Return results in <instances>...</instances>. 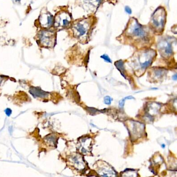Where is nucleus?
<instances>
[{
	"mask_svg": "<svg viewBox=\"0 0 177 177\" xmlns=\"http://www.w3.org/2000/svg\"><path fill=\"white\" fill-rule=\"evenodd\" d=\"M166 21V11L163 7H158L154 11L151 18V25L155 32L162 33Z\"/></svg>",
	"mask_w": 177,
	"mask_h": 177,
	"instance_id": "nucleus-1",
	"label": "nucleus"
},
{
	"mask_svg": "<svg viewBox=\"0 0 177 177\" xmlns=\"http://www.w3.org/2000/svg\"><path fill=\"white\" fill-rule=\"evenodd\" d=\"M92 18H87L76 20L72 27L74 35L81 39L86 37L91 28L93 20Z\"/></svg>",
	"mask_w": 177,
	"mask_h": 177,
	"instance_id": "nucleus-2",
	"label": "nucleus"
},
{
	"mask_svg": "<svg viewBox=\"0 0 177 177\" xmlns=\"http://www.w3.org/2000/svg\"><path fill=\"white\" fill-rule=\"evenodd\" d=\"M126 33L133 38L147 40L148 33L143 26L140 24L137 19L132 18L129 19L126 30Z\"/></svg>",
	"mask_w": 177,
	"mask_h": 177,
	"instance_id": "nucleus-3",
	"label": "nucleus"
},
{
	"mask_svg": "<svg viewBox=\"0 0 177 177\" xmlns=\"http://www.w3.org/2000/svg\"><path fill=\"white\" fill-rule=\"evenodd\" d=\"M94 170L98 177H118L114 168L105 161L97 162L94 165Z\"/></svg>",
	"mask_w": 177,
	"mask_h": 177,
	"instance_id": "nucleus-4",
	"label": "nucleus"
},
{
	"mask_svg": "<svg viewBox=\"0 0 177 177\" xmlns=\"http://www.w3.org/2000/svg\"><path fill=\"white\" fill-rule=\"evenodd\" d=\"M68 165L78 172H84L88 169V165L80 153H72L68 156Z\"/></svg>",
	"mask_w": 177,
	"mask_h": 177,
	"instance_id": "nucleus-5",
	"label": "nucleus"
},
{
	"mask_svg": "<svg viewBox=\"0 0 177 177\" xmlns=\"http://www.w3.org/2000/svg\"><path fill=\"white\" fill-rule=\"evenodd\" d=\"M72 24V18L68 12L61 11L56 13L54 20V26L56 29L67 28Z\"/></svg>",
	"mask_w": 177,
	"mask_h": 177,
	"instance_id": "nucleus-6",
	"label": "nucleus"
},
{
	"mask_svg": "<svg viewBox=\"0 0 177 177\" xmlns=\"http://www.w3.org/2000/svg\"><path fill=\"white\" fill-rule=\"evenodd\" d=\"M78 151L81 154L90 156L92 148V140L90 137H84L78 140L77 143Z\"/></svg>",
	"mask_w": 177,
	"mask_h": 177,
	"instance_id": "nucleus-7",
	"label": "nucleus"
},
{
	"mask_svg": "<svg viewBox=\"0 0 177 177\" xmlns=\"http://www.w3.org/2000/svg\"><path fill=\"white\" fill-rule=\"evenodd\" d=\"M39 38L40 44L43 46L52 47L55 43L56 34L50 31H42L39 35Z\"/></svg>",
	"mask_w": 177,
	"mask_h": 177,
	"instance_id": "nucleus-8",
	"label": "nucleus"
},
{
	"mask_svg": "<svg viewBox=\"0 0 177 177\" xmlns=\"http://www.w3.org/2000/svg\"><path fill=\"white\" fill-rule=\"evenodd\" d=\"M54 18L51 13L48 11H44L39 17V23L42 27L48 29L54 25Z\"/></svg>",
	"mask_w": 177,
	"mask_h": 177,
	"instance_id": "nucleus-9",
	"label": "nucleus"
},
{
	"mask_svg": "<svg viewBox=\"0 0 177 177\" xmlns=\"http://www.w3.org/2000/svg\"><path fill=\"white\" fill-rule=\"evenodd\" d=\"M158 47L163 56H169L172 54V42L169 38L161 40L158 43Z\"/></svg>",
	"mask_w": 177,
	"mask_h": 177,
	"instance_id": "nucleus-10",
	"label": "nucleus"
},
{
	"mask_svg": "<svg viewBox=\"0 0 177 177\" xmlns=\"http://www.w3.org/2000/svg\"><path fill=\"white\" fill-rule=\"evenodd\" d=\"M103 0H81L83 8L86 10L95 11L102 3Z\"/></svg>",
	"mask_w": 177,
	"mask_h": 177,
	"instance_id": "nucleus-11",
	"label": "nucleus"
},
{
	"mask_svg": "<svg viewBox=\"0 0 177 177\" xmlns=\"http://www.w3.org/2000/svg\"><path fill=\"white\" fill-rule=\"evenodd\" d=\"M29 92L34 97L46 98L48 97L49 93L48 92L43 91V90L38 87H31L30 88Z\"/></svg>",
	"mask_w": 177,
	"mask_h": 177,
	"instance_id": "nucleus-12",
	"label": "nucleus"
},
{
	"mask_svg": "<svg viewBox=\"0 0 177 177\" xmlns=\"http://www.w3.org/2000/svg\"><path fill=\"white\" fill-rule=\"evenodd\" d=\"M161 106L156 103H152L151 104L148 106L147 110L148 116L151 119L154 115H156L158 113L160 110Z\"/></svg>",
	"mask_w": 177,
	"mask_h": 177,
	"instance_id": "nucleus-13",
	"label": "nucleus"
},
{
	"mask_svg": "<svg viewBox=\"0 0 177 177\" xmlns=\"http://www.w3.org/2000/svg\"><path fill=\"white\" fill-rule=\"evenodd\" d=\"M120 177H138V172L135 169H126L121 172Z\"/></svg>",
	"mask_w": 177,
	"mask_h": 177,
	"instance_id": "nucleus-14",
	"label": "nucleus"
},
{
	"mask_svg": "<svg viewBox=\"0 0 177 177\" xmlns=\"http://www.w3.org/2000/svg\"><path fill=\"white\" fill-rule=\"evenodd\" d=\"M45 141L51 147H55L57 142L56 136L54 135H49L45 138Z\"/></svg>",
	"mask_w": 177,
	"mask_h": 177,
	"instance_id": "nucleus-15",
	"label": "nucleus"
},
{
	"mask_svg": "<svg viewBox=\"0 0 177 177\" xmlns=\"http://www.w3.org/2000/svg\"><path fill=\"white\" fill-rule=\"evenodd\" d=\"M115 64L117 68L121 72V75H122V76L124 78H126L125 76V68L124 66L123 61L121 60H120L119 61H117V62H115Z\"/></svg>",
	"mask_w": 177,
	"mask_h": 177,
	"instance_id": "nucleus-16",
	"label": "nucleus"
},
{
	"mask_svg": "<svg viewBox=\"0 0 177 177\" xmlns=\"http://www.w3.org/2000/svg\"><path fill=\"white\" fill-rule=\"evenodd\" d=\"M112 101H113V99L109 96H106L104 99V102L106 105H110L112 102Z\"/></svg>",
	"mask_w": 177,
	"mask_h": 177,
	"instance_id": "nucleus-17",
	"label": "nucleus"
},
{
	"mask_svg": "<svg viewBox=\"0 0 177 177\" xmlns=\"http://www.w3.org/2000/svg\"><path fill=\"white\" fill-rule=\"evenodd\" d=\"M101 58L103 59L106 62H108V63H112L111 60L107 54H103V55H102V56H101Z\"/></svg>",
	"mask_w": 177,
	"mask_h": 177,
	"instance_id": "nucleus-18",
	"label": "nucleus"
},
{
	"mask_svg": "<svg viewBox=\"0 0 177 177\" xmlns=\"http://www.w3.org/2000/svg\"><path fill=\"white\" fill-rule=\"evenodd\" d=\"M126 99H125V98L123 99H121V101L119 102V107L121 109H123V108L124 107V104H125V102L126 101Z\"/></svg>",
	"mask_w": 177,
	"mask_h": 177,
	"instance_id": "nucleus-19",
	"label": "nucleus"
},
{
	"mask_svg": "<svg viewBox=\"0 0 177 177\" xmlns=\"http://www.w3.org/2000/svg\"><path fill=\"white\" fill-rule=\"evenodd\" d=\"M125 11L126 13H128L129 15H131L132 13L131 8H130L128 6H126L125 7Z\"/></svg>",
	"mask_w": 177,
	"mask_h": 177,
	"instance_id": "nucleus-20",
	"label": "nucleus"
},
{
	"mask_svg": "<svg viewBox=\"0 0 177 177\" xmlns=\"http://www.w3.org/2000/svg\"><path fill=\"white\" fill-rule=\"evenodd\" d=\"M5 113L6 115L7 116L9 117L12 113V110H11L10 108H6L5 110Z\"/></svg>",
	"mask_w": 177,
	"mask_h": 177,
	"instance_id": "nucleus-21",
	"label": "nucleus"
},
{
	"mask_svg": "<svg viewBox=\"0 0 177 177\" xmlns=\"http://www.w3.org/2000/svg\"><path fill=\"white\" fill-rule=\"evenodd\" d=\"M173 105H174L173 106H174V107L175 109V110H176L177 111V99H174Z\"/></svg>",
	"mask_w": 177,
	"mask_h": 177,
	"instance_id": "nucleus-22",
	"label": "nucleus"
},
{
	"mask_svg": "<svg viewBox=\"0 0 177 177\" xmlns=\"http://www.w3.org/2000/svg\"><path fill=\"white\" fill-rule=\"evenodd\" d=\"M172 79L174 81L177 80V74H174V75H173L172 76Z\"/></svg>",
	"mask_w": 177,
	"mask_h": 177,
	"instance_id": "nucleus-23",
	"label": "nucleus"
},
{
	"mask_svg": "<svg viewBox=\"0 0 177 177\" xmlns=\"http://www.w3.org/2000/svg\"><path fill=\"white\" fill-rule=\"evenodd\" d=\"M174 29V30H172V32H174V33H177V27H174V29H172V30Z\"/></svg>",
	"mask_w": 177,
	"mask_h": 177,
	"instance_id": "nucleus-24",
	"label": "nucleus"
},
{
	"mask_svg": "<svg viewBox=\"0 0 177 177\" xmlns=\"http://www.w3.org/2000/svg\"><path fill=\"white\" fill-rule=\"evenodd\" d=\"M162 148H164L165 147V145H164V144H162Z\"/></svg>",
	"mask_w": 177,
	"mask_h": 177,
	"instance_id": "nucleus-25",
	"label": "nucleus"
},
{
	"mask_svg": "<svg viewBox=\"0 0 177 177\" xmlns=\"http://www.w3.org/2000/svg\"><path fill=\"white\" fill-rule=\"evenodd\" d=\"M2 78H1V77H0V83H1V82H2Z\"/></svg>",
	"mask_w": 177,
	"mask_h": 177,
	"instance_id": "nucleus-26",
	"label": "nucleus"
},
{
	"mask_svg": "<svg viewBox=\"0 0 177 177\" xmlns=\"http://www.w3.org/2000/svg\"><path fill=\"white\" fill-rule=\"evenodd\" d=\"M20 1V0H16V1H17V2H18V1Z\"/></svg>",
	"mask_w": 177,
	"mask_h": 177,
	"instance_id": "nucleus-27",
	"label": "nucleus"
}]
</instances>
